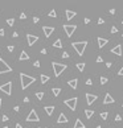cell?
Here are the masks:
<instances>
[{
  "label": "cell",
  "instance_id": "35",
  "mask_svg": "<svg viewBox=\"0 0 123 128\" xmlns=\"http://www.w3.org/2000/svg\"><path fill=\"white\" fill-rule=\"evenodd\" d=\"M13 49H15V46H13V45H9V46H8V52H13Z\"/></svg>",
  "mask_w": 123,
  "mask_h": 128
},
{
  "label": "cell",
  "instance_id": "10",
  "mask_svg": "<svg viewBox=\"0 0 123 128\" xmlns=\"http://www.w3.org/2000/svg\"><path fill=\"white\" fill-rule=\"evenodd\" d=\"M43 30L45 37H50V34L54 32V27H43Z\"/></svg>",
  "mask_w": 123,
  "mask_h": 128
},
{
  "label": "cell",
  "instance_id": "40",
  "mask_svg": "<svg viewBox=\"0 0 123 128\" xmlns=\"http://www.w3.org/2000/svg\"><path fill=\"white\" fill-rule=\"evenodd\" d=\"M118 74H119V75H123V66H122V69H121V70L118 71Z\"/></svg>",
  "mask_w": 123,
  "mask_h": 128
},
{
  "label": "cell",
  "instance_id": "37",
  "mask_svg": "<svg viewBox=\"0 0 123 128\" xmlns=\"http://www.w3.org/2000/svg\"><path fill=\"white\" fill-rule=\"evenodd\" d=\"M102 61H103V58L101 57V55H99V57H97V62H98V63H99V62H102Z\"/></svg>",
  "mask_w": 123,
  "mask_h": 128
},
{
  "label": "cell",
  "instance_id": "20",
  "mask_svg": "<svg viewBox=\"0 0 123 128\" xmlns=\"http://www.w3.org/2000/svg\"><path fill=\"white\" fill-rule=\"evenodd\" d=\"M74 128H85V124L82 123V120L81 119H77L74 123Z\"/></svg>",
  "mask_w": 123,
  "mask_h": 128
},
{
  "label": "cell",
  "instance_id": "3",
  "mask_svg": "<svg viewBox=\"0 0 123 128\" xmlns=\"http://www.w3.org/2000/svg\"><path fill=\"white\" fill-rule=\"evenodd\" d=\"M52 66H53V71H54L56 77H60L61 74H62V71L66 69V65H64V63H57V62H53Z\"/></svg>",
  "mask_w": 123,
  "mask_h": 128
},
{
  "label": "cell",
  "instance_id": "43",
  "mask_svg": "<svg viewBox=\"0 0 123 128\" xmlns=\"http://www.w3.org/2000/svg\"><path fill=\"white\" fill-rule=\"evenodd\" d=\"M4 34H5L4 29H0V36H4Z\"/></svg>",
  "mask_w": 123,
  "mask_h": 128
},
{
  "label": "cell",
  "instance_id": "33",
  "mask_svg": "<svg viewBox=\"0 0 123 128\" xmlns=\"http://www.w3.org/2000/svg\"><path fill=\"white\" fill-rule=\"evenodd\" d=\"M62 58H69V53L64 52V53H62Z\"/></svg>",
  "mask_w": 123,
  "mask_h": 128
},
{
  "label": "cell",
  "instance_id": "2",
  "mask_svg": "<svg viewBox=\"0 0 123 128\" xmlns=\"http://www.w3.org/2000/svg\"><path fill=\"white\" fill-rule=\"evenodd\" d=\"M72 46L74 48V50L77 52L78 55H83L85 53V48L87 46V41H80V42H73Z\"/></svg>",
  "mask_w": 123,
  "mask_h": 128
},
{
  "label": "cell",
  "instance_id": "5",
  "mask_svg": "<svg viewBox=\"0 0 123 128\" xmlns=\"http://www.w3.org/2000/svg\"><path fill=\"white\" fill-rule=\"evenodd\" d=\"M77 101H78V99L74 96V98H70V99L64 101V103H65V106H68L72 111H75V108H77Z\"/></svg>",
  "mask_w": 123,
  "mask_h": 128
},
{
  "label": "cell",
  "instance_id": "38",
  "mask_svg": "<svg viewBox=\"0 0 123 128\" xmlns=\"http://www.w3.org/2000/svg\"><path fill=\"white\" fill-rule=\"evenodd\" d=\"M1 119H3V121H8V116H7V115H4Z\"/></svg>",
  "mask_w": 123,
  "mask_h": 128
},
{
  "label": "cell",
  "instance_id": "8",
  "mask_svg": "<svg viewBox=\"0 0 123 128\" xmlns=\"http://www.w3.org/2000/svg\"><path fill=\"white\" fill-rule=\"evenodd\" d=\"M38 120H40V118H38L36 110H32L29 112V115L27 116V121H38Z\"/></svg>",
  "mask_w": 123,
  "mask_h": 128
},
{
  "label": "cell",
  "instance_id": "21",
  "mask_svg": "<svg viewBox=\"0 0 123 128\" xmlns=\"http://www.w3.org/2000/svg\"><path fill=\"white\" fill-rule=\"evenodd\" d=\"M52 93H53V95H54V96H58V95H60V93H61V88L60 87H54V88H52Z\"/></svg>",
  "mask_w": 123,
  "mask_h": 128
},
{
  "label": "cell",
  "instance_id": "54",
  "mask_svg": "<svg viewBox=\"0 0 123 128\" xmlns=\"http://www.w3.org/2000/svg\"><path fill=\"white\" fill-rule=\"evenodd\" d=\"M122 106H123V103H122Z\"/></svg>",
  "mask_w": 123,
  "mask_h": 128
},
{
  "label": "cell",
  "instance_id": "22",
  "mask_svg": "<svg viewBox=\"0 0 123 128\" xmlns=\"http://www.w3.org/2000/svg\"><path fill=\"white\" fill-rule=\"evenodd\" d=\"M85 115H86V118H87V119H90L91 116L94 115V111L93 110H85Z\"/></svg>",
  "mask_w": 123,
  "mask_h": 128
},
{
  "label": "cell",
  "instance_id": "46",
  "mask_svg": "<svg viewBox=\"0 0 123 128\" xmlns=\"http://www.w3.org/2000/svg\"><path fill=\"white\" fill-rule=\"evenodd\" d=\"M110 13H111V15H114V13H115V9H114V8H113V9H110Z\"/></svg>",
  "mask_w": 123,
  "mask_h": 128
},
{
  "label": "cell",
  "instance_id": "13",
  "mask_svg": "<svg viewBox=\"0 0 123 128\" xmlns=\"http://www.w3.org/2000/svg\"><path fill=\"white\" fill-rule=\"evenodd\" d=\"M115 101H114V98L110 95V94H106L105 95V101H103V104H111V103H114Z\"/></svg>",
  "mask_w": 123,
  "mask_h": 128
},
{
  "label": "cell",
  "instance_id": "29",
  "mask_svg": "<svg viewBox=\"0 0 123 128\" xmlns=\"http://www.w3.org/2000/svg\"><path fill=\"white\" fill-rule=\"evenodd\" d=\"M107 116H109V114L106 112V111H105V112H102V114H101V118H102L103 120H106V119H107Z\"/></svg>",
  "mask_w": 123,
  "mask_h": 128
},
{
  "label": "cell",
  "instance_id": "41",
  "mask_svg": "<svg viewBox=\"0 0 123 128\" xmlns=\"http://www.w3.org/2000/svg\"><path fill=\"white\" fill-rule=\"evenodd\" d=\"M38 20H40L38 17H33V23H38Z\"/></svg>",
  "mask_w": 123,
  "mask_h": 128
},
{
  "label": "cell",
  "instance_id": "49",
  "mask_svg": "<svg viewBox=\"0 0 123 128\" xmlns=\"http://www.w3.org/2000/svg\"><path fill=\"white\" fill-rule=\"evenodd\" d=\"M1 101H3V99H1V98H0V108H1Z\"/></svg>",
  "mask_w": 123,
  "mask_h": 128
},
{
  "label": "cell",
  "instance_id": "11",
  "mask_svg": "<svg viewBox=\"0 0 123 128\" xmlns=\"http://www.w3.org/2000/svg\"><path fill=\"white\" fill-rule=\"evenodd\" d=\"M97 101V95H94V94H86V102H87V104H93L94 102Z\"/></svg>",
  "mask_w": 123,
  "mask_h": 128
},
{
  "label": "cell",
  "instance_id": "26",
  "mask_svg": "<svg viewBox=\"0 0 123 128\" xmlns=\"http://www.w3.org/2000/svg\"><path fill=\"white\" fill-rule=\"evenodd\" d=\"M36 98H37L38 101H41V99L44 98V93H43V91H38V93H36Z\"/></svg>",
  "mask_w": 123,
  "mask_h": 128
},
{
  "label": "cell",
  "instance_id": "36",
  "mask_svg": "<svg viewBox=\"0 0 123 128\" xmlns=\"http://www.w3.org/2000/svg\"><path fill=\"white\" fill-rule=\"evenodd\" d=\"M20 19H21V20H25V19H27V16H25V13H21V15H20Z\"/></svg>",
  "mask_w": 123,
  "mask_h": 128
},
{
  "label": "cell",
  "instance_id": "24",
  "mask_svg": "<svg viewBox=\"0 0 123 128\" xmlns=\"http://www.w3.org/2000/svg\"><path fill=\"white\" fill-rule=\"evenodd\" d=\"M40 79H41V83H46V82L49 81V77H48V75H44V74H41Z\"/></svg>",
  "mask_w": 123,
  "mask_h": 128
},
{
  "label": "cell",
  "instance_id": "9",
  "mask_svg": "<svg viewBox=\"0 0 123 128\" xmlns=\"http://www.w3.org/2000/svg\"><path fill=\"white\" fill-rule=\"evenodd\" d=\"M37 40H38L37 36H35V34H27V41H28V45H29V46H32L33 44H36V42H37Z\"/></svg>",
  "mask_w": 123,
  "mask_h": 128
},
{
  "label": "cell",
  "instance_id": "19",
  "mask_svg": "<svg viewBox=\"0 0 123 128\" xmlns=\"http://www.w3.org/2000/svg\"><path fill=\"white\" fill-rule=\"evenodd\" d=\"M44 110H45V112L48 114L49 116H52L53 115V111H54V107H53V106H46Z\"/></svg>",
  "mask_w": 123,
  "mask_h": 128
},
{
  "label": "cell",
  "instance_id": "32",
  "mask_svg": "<svg viewBox=\"0 0 123 128\" xmlns=\"http://www.w3.org/2000/svg\"><path fill=\"white\" fill-rule=\"evenodd\" d=\"M121 120H122V116L121 115H116L115 116V121H121Z\"/></svg>",
  "mask_w": 123,
  "mask_h": 128
},
{
  "label": "cell",
  "instance_id": "44",
  "mask_svg": "<svg viewBox=\"0 0 123 128\" xmlns=\"http://www.w3.org/2000/svg\"><path fill=\"white\" fill-rule=\"evenodd\" d=\"M89 23H90V19L86 17V19H85V24H89Z\"/></svg>",
  "mask_w": 123,
  "mask_h": 128
},
{
  "label": "cell",
  "instance_id": "31",
  "mask_svg": "<svg viewBox=\"0 0 123 128\" xmlns=\"http://www.w3.org/2000/svg\"><path fill=\"white\" fill-rule=\"evenodd\" d=\"M118 32V28L116 27H111V33H116Z\"/></svg>",
  "mask_w": 123,
  "mask_h": 128
},
{
  "label": "cell",
  "instance_id": "34",
  "mask_svg": "<svg viewBox=\"0 0 123 128\" xmlns=\"http://www.w3.org/2000/svg\"><path fill=\"white\" fill-rule=\"evenodd\" d=\"M86 85H87V86H91V85H93V81H91V79H87V81H86Z\"/></svg>",
  "mask_w": 123,
  "mask_h": 128
},
{
  "label": "cell",
  "instance_id": "25",
  "mask_svg": "<svg viewBox=\"0 0 123 128\" xmlns=\"http://www.w3.org/2000/svg\"><path fill=\"white\" fill-rule=\"evenodd\" d=\"M77 69H78L80 71H83V69H85V63H83V62L77 63Z\"/></svg>",
  "mask_w": 123,
  "mask_h": 128
},
{
  "label": "cell",
  "instance_id": "4",
  "mask_svg": "<svg viewBox=\"0 0 123 128\" xmlns=\"http://www.w3.org/2000/svg\"><path fill=\"white\" fill-rule=\"evenodd\" d=\"M12 71V67L5 62L3 58H0V74H4V73H9Z\"/></svg>",
  "mask_w": 123,
  "mask_h": 128
},
{
  "label": "cell",
  "instance_id": "12",
  "mask_svg": "<svg viewBox=\"0 0 123 128\" xmlns=\"http://www.w3.org/2000/svg\"><path fill=\"white\" fill-rule=\"evenodd\" d=\"M98 46H99V49H102V48H105L106 45H107V42H109V40L107 38H103V37H98Z\"/></svg>",
  "mask_w": 123,
  "mask_h": 128
},
{
  "label": "cell",
  "instance_id": "53",
  "mask_svg": "<svg viewBox=\"0 0 123 128\" xmlns=\"http://www.w3.org/2000/svg\"><path fill=\"white\" fill-rule=\"evenodd\" d=\"M122 37H123V34H122Z\"/></svg>",
  "mask_w": 123,
  "mask_h": 128
},
{
  "label": "cell",
  "instance_id": "15",
  "mask_svg": "<svg viewBox=\"0 0 123 128\" xmlns=\"http://www.w3.org/2000/svg\"><path fill=\"white\" fill-rule=\"evenodd\" d=\"M111 53L116 54V55H122V45H116L115 48H113L111 49Z\"/></svg>",
  "mask_w": 123,
  "mask_h": 128
},
{
  "label": "cell",
  "instance_id": "39",
  "mask_svg": "<svg viewBox=\"0 0 123 128\" xmlns=\"http://www.w3.org/2000/svg\"><path fill=\"white\" fill-rule=\"evenodd\" d=\"M103 23H105V20H103V19H99V20H98V24H99V25H101V24H103Z\"/></svg>",
  "mask_w": 123,
  "mask_h": 128
},
{
  "label": "cell",
  "instance_id": "27",
  "mask_svg": "<svg viewBox=\"0 0 123 128\" xmlns=\"http://www.w3.org/2000/svg\"><path fill=\"white\" fill-rule=\"evenodd\" d=\"M7 23H8V25H11V27H12L13 24H15V19H12V17H11V19H8V20H7Z\"/></svg>",
  "mask_w": 123,
  "mask_h": 128
},
{
  "label": "cell",
  "instance_id": "1",
  "mask_svg": "<svg viewBox=\"0 0 123 128\" xmlns=\"http://www.w3.org/2000/svg\"><path fill=\"white\" fill-rule=\"evenodd\" d=\"M20 79H21V88H23V90H25L28 86L32 85V83L36 81L33 77H29V75H27V74H24V73L20 74Z\"/></svg>",
  "mask_w": 123,
  "mask_h": 128
},
{
  "label": "cell",
  "instance_id": "17",
  "mask_svg": "<svg viewBox=\"0 0 123 128\" xmlns=\"http://www.w3.org/2000/svg\"><path fill=\"white\" fill-rule=\"evenodd\" d=\"M20 61H27V60H29V55H28V53L25 52V50H21L20 53V58H19Z\"/></svg>",
  "mask_w": 123,
  "mask_h": 128
},
{
  "label": "cell",
  "instance_id": "6",
  "mask_svg": "<svg viewBox=\"0 0 123 128\" xmlns=\"http://www.w3.org/2000/svg\"><path fill=\"white\" fill-rule=\"evenodd\" d=\"M0 91H3L7 95H11L12 94V82H7L4 85H1L0 86Z\"/></svg>",
  "mask_w": 123,
  "mask_h": 128
},
{
  "label": "cell",
  "instance_id": "50",
  "mask_svg": "<svg viewBox=\"0 0 123 128\" xmlns=\"http://www.w3.org/2000/svg\"><path fill=\"white\" fill-rule=\"evenodd\" d=\"M95 128H102V127H99V126H98V127H95Z\"/></svg>",
  "mask_w": 123,
  "mask_h": 128
},
{
  "label": "cell",
  "instance_id": "51",
  "mask_svg": "<svg viewBox=\"0 0 123 128\" xmlns=\"http://www.w3.org/2000/svg\"><path fill=\"white\" fill-rule=\"evenodd\" d=\"M3 128H8V127H3Z\"/></svg>",
  "mask_w": 123,
  "mask_h": 128
},
{
  "label": "cell",
  "instance_id": "47",
  "mask_svg": "<svg viewBox=\"0 0 123 128\" xmlns=\"http://www.w3.org/2000/svg\"><path fill=\"white\" fill-rule=\"evenodd\" d=\"M41 53H43V54H46V49H41Z\"/></svg>",
  "mask_w": 123,
  "mask_h": 128
},
{
  "label": "cell",
  "instance_id": "52",
  "mask_svg": "<svg viewBox=\"0 0 123 128\" xmlns=\"http://www.w3.org/2000/svg\"><path fill=\"white\" fill-rule=\"evenodd\" d=\"M122 24H123V20H122Z\"/></svg>",
  "mask_w": 123,
  "mask_h": 128
},
{
  "label": "cell",
  "instance_id": "14",
  "mask_svg": "<svg viewBox=\"0 0 123 128\" xmlns=\"http://www.w3.org/2000/svg\"><path fill=\"white\" fill-rule=\"evenodd\" d=\"M68 85L70 86V87L73 88V90H75V88H77V86H78V79H77V78L69 79V81H68Z\"/></svg>",
  "mask_w": 123,
  "mask_h": 128
},
{
  "label": "cell",
  "instance_id": "42",
  "mask_svg": "<svg viewBox=\"0 0 123 128\" xmlns=\"http://www.w3.org/2000/svg\"><path fill=\"white\" fill-rule=\"evenodd\" d=\"M35 66H36V67H40V62H38V61H36V62H35Z\"/></svg>",
  "mask_w": 123,
  "mask_h": 128
},
{
  "label": "cell",
  "instance_id": "28",
  "mask_svg": "<svg viewBox=\"0 0 123 128\" xmlns=\"http://www.w3.org/2000/svg\"><path fill=\"white\" fill-rule=\"evenodd\" d=\"M107 83V78L106 77H101V85H106Z\"/></svg>",
  "mask_w": 123,
  "mask_h": 128
},
{
  "label": "cell",
  "instance_id": "45",
  "mask_svg": "<svg viewBox=\"0 0 123 128\" xmlns=\"http://www.w3.org/2000/svg\"><path fill=\"white\" fill-rule=\"evenodd\" d=\"M24 102L28 103V102H29V98H28V96H25V98H24Z\"/></svg>",
  "mask_w": 123,
  "mask_h": 128
},
{
  "label": "cell",
  "instance_id": "18",
  "mask_svg": "<svg viewBox=\"0 0 123 128\" xmlns=\"http://www.w3.org/2000/svg\"><path fill=\"white\" fill-rule=\"evenodd\" d=\"M65 13H66V19H68V20H72V19H73V17H74V16H75V15H77V13H75V12H74V11H69V9H68V11H66V12H65Z\"/></svg>",
  "mask_w": 123,
  "mask_h": 128
},
{
  "label": "cell",
  "instance_id": "16",
  "mask_svg": "<svg viewBox=\"0 0 123 128\" xmlns=\"http://www.w3.org/2000/svg\"><path fill=\"white\" fill-rule=\"evenodd\" d=\"M57 123H60V124L68 123V118H66L64 114H60V116H58V119H57Z\"/></svg>",
  "mask_w": 123,
  "mask_h": 128
},
{
  "label": "cell",
  "instance_id": "23",
  "mask_svg": "<svg viewBox=\"0 0 123 128\" xmlns=\"http://www.w3.org/2000/svg\"><path fill=\"white\" fill-rule=\"evenodd\" d=\"M53 48H58V49H60V48H62V42H61V40H60V38H58V40L56 41L54 44H53Z\"/></svg>",
  "mask_w": 123,
  "mask_h": 128
},
{
  "label": "cell",
  "instance_id": "7",
  "mask_svg": "<svg viewBox=\"0 0 123 128\" xmlns=\"http://www.w3.org/2000/svg\"><path fill=\"white\" fill-rule=\"evenodd\" d=\"M75 29H77V25H64V30H65V33H66V36L68 37H72L73 36V33L75 32Z\"/></svg>",
  "mask_w": 123,
  "mask_h": 128
},
{
  "label": "cell",
  "instance_id": "30",
  "mask_svg": "<svg viewBox=\"0 0 123 128\" xmlns=\"http://www.w3.org/2000/svg\"><path fill=\"white\" fill-rule=\"evenodd\" d=\"M49 17H56V11L54 9H52L49 12Z\"/></svg>",
  "mask_w": 123,
  "mask_h": 128
},
{
  "label": "cell",
  "instance_id": "48",
  "mask_svg": "<svg viewBox=\"0 0 123 128\" xmlns=\"http://www.w3.org/2000/svg\"><path fill=\"white\" fill-rule=\"evenodd\" d=\"M16 128H21V124H19V123H17V124H16Z\"/></svg>",
  "mask_w": 123,
  "mask_h": 128
}]
</instances>
